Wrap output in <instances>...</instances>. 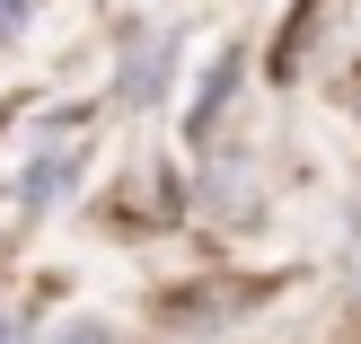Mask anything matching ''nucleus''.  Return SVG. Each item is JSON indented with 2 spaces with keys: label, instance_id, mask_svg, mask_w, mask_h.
<instances>
[{
  "label": "nucleus",
  "instance_id": "nucleus-1",
  "mask_svg": "<svg viewBox=\"0 0 361 344\" xmlns=\"http://www.w3.org/2000/svg\"><path fill=\"white\" fill-rule=\"evenodd\" d=\"M80 177H88L80 115H44V124H35V159H27V177H18V203H27V212H53V203H71Z\"/></svg>",
  "mask_w": 361,
  "mask_h": 344
},
{
  "label": "nucleus",
  "instance_id": "nucleus-2",
  "mask_svg": "<svg viewBox=\"0 0 361 344\" xmlns=\"http://www.w3.org/2000/svg\"><path fill=\"white\" fill-rule=\"evenodd\" d=\"M159 80H168V35H141V45H133V71H123L115 97L141 106V97H159Z\"/></svg>",
  "mask_w": 361,
  "mask_h": 344
},
{
  "label": "nucleus",
  "instance_id": "nucleus-6",
  "mask_svg": "<svg viewBox=\"0 0 361 344\" xmlns=\"http://www.w3.org/2000/svg\"><path fill=\"white\" fill-rule=\"evenodd\" d=\"M353 115H361V71H353Z\"/></svg>",
  "mask_w": 361,
  "mask_h": 344
},
{
  "label": "nucleus",
  "instance_id": "nucleus-4",
  "mask_svg": "<svg viewBox=\"0 0 361 344\" xmlns=\"http://www.w3.org/2000/svg\"><path fill=\"white\" fill-rule=\"evenodd\" d=\"M44 344H115V327H106V318H71V327H53Z\"/></svg>",
  "mask_w": 361,
  "mask_h": 344
},
{
  "label": "nucleus",
  "instance_id": "nucleus-7",
  "mask_svg": "<svg viewBox=\"0 0 361 344\" xmlns=\"http://www.w3.org/2000/svg\"><path fill=\"white\" fill-rule=\"evenodd\" d=\"M0 344H18V336H9V318H0Z\"/></svg>",
  "mask_w": 361,
  "mask_h": 344
},
{
  "label": "nucleus",
  "instance_id": "nucleus-3",
  "mask_svg": "<svg viewBox=\"0 0 361 344\" xmlns=\"http://www.w3.org/2000/svg\"><path fill=\"white\" fill-rule=\"evenodd\" d=\"M229 88H238V53H221V62H212V80H203V97L185 106V133H212V106H221Z\"/></svg>",
  "mask_w": 361,
  "mask_h": 344
},
{
  "label": "nucleus",
  "instance_id": "nucleus-5",
  "mask_svg": "<svg viewBox=\"0 0 361 344\" xmlns=\"http://www.w3.org/2000/svg\"><path fill=\"white\" fill-rule=\"evenodd\" d=\"M353 274H361V221H353Z\"/></svg>",
  "mask_w": 361,
  "mask_h": 344
}]
</instances>
